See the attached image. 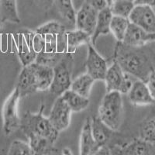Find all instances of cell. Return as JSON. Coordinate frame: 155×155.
Wrapping results in <instances>:
<instances>
[{
	"instance_id": "1",
	"label": "cell",
	"mask_w": 155,
	"mask_h": 155,
	"mask_svg": "<svg viewBox=\"0 0 155 155\" xmlns=\"http://www.w3.org/2000/svg\"><path fill=\"white\" fill-rule=\"evenodd\" d=\"M115 61L122 69L137 79L146 81L150 71V67L146 57L133 50V47L118 42L115 51Z\"/></svg>"
},
{
	"instance_id": "2",
	"label": "cell",
	"mask_w": 155,
	"mask_h": 155,
	"mask_svg": "<svg viewBox=\"0 0 155 155\" xmlns=\"http://www.w3.org/2000/svg\"><path fill=\"white\" fill-rule=\"evenodd\" d=\"M44 105L41 104L37 113L27 111L25 113L20 121V127L26 136L30 134L43 137L56 142L58 138L59 132L53 127L49 119L43 114Z\"/></svg>"
},
{
	"instance_id": "3",
	"label": "cell",
	"mask_w": 155,
	"mask_h": 155,
	"mask_svg": "<svg viewBox=\"0 0 155 155\" xmlns=\"http://www.w3.org/2000/svg\"><path fill=\"white\" fill-rule=\"evenodd\" d=\"M122 94L117 91L106 93L99 108L98 116L113 131L118 130L123 116Z\"/></svg>"
},
{
	"instance_id": "4",
	"label": "cell",
	"mask_w": 155,
	"mask_h": 155,
	"mask_svg": "<svg viewBox=\"0 0 155 155\" xmlns=\"http://www.w3.org/2000/svg\"><path fill=\"white\" fill-rule=\"evenodd\" d=\"M72 58L70 55L63 56L54 67L53 81L49 88L51 93L61 96L64 92L70 89L71 85V62Z\"/></svg>"
},
{
	"instance_id": "5",
	"label": "cell",
	"mask_w": 155,
	"mask_h": 155,
	"mask_svg": "<svg viewBox=\"0 0 155 155\" xmlns=\"http://www.w3.org/2000/svg\"><path fill=\"white\" fill-rule=\"evenodd\" d=\"M132 75L125 72L116 61L108 67L103 81L106 83V92L117 91L121 94H127L132 86Z\"/></svg>"
},
{
	"instance_id": "6",
	"label": "cell",
	"mask_w": 155,
	"mask_h": 155,
	"mask_svg": "<svg viewBox=\"0 0 155 155\" xmlns=\"http://www.w3.org/2000/svg\"><path fill=\"white\" fill-rule=\"evenodd\" d=\"M20 99L17 87L13 89L12 93L5 101L2 107L3 131L6 136H9L20 127V121L18 114V104Z\"/></svg>"
},
{
	"instance_id": "7",
	"label": "cell",
	"mask_w": 155,
	"mask_h": 155,
	"mask_svg": "<svg viewBox=\"0 0 155 155\" xmlns=\"http://www.w3.org/2000/svg\"><path fill=\"white\" fill-rule=\"evenodd\" d=\"M129 21L147 34L155 33V12L150 5H136L128 17Z\"/></svg>"
},
{
	"instance_id": "8",
	"label": "cell",
	"mask_w": 155,
	"mask_h": 155,
	"mask_svg": "<svg viewBox=\"0 0 155 155\" xmlns=\"http://www.w3.org/2000/svg\"><path fill=\"white\" fill-rule=\"evenodd\" d=\"M87 73L95 81H103L107 71V62L95 49L91 43L88 44V54L85 61Z\"/></svg>"
},
{
	"instance_id": "9",
	"label": "cell",
	"mask_w": 155,
	"mask_h": 155,
	"mask_svg": "<svg viewBox=\"0 0 155 155\" xmlns=\"http://www.w3.org/2000/svg\"><path fill=\"white\" fill-rule=\"evenodd\" d=\"M71 110L61 96H58L55 101L50 116V122L58 132L64 130L69 127L71 123Z\"/></svg>"
},
{
	"instance_id": "10",
	"label": "cell",
	"mask_w": 155,
	"mask_h": 155,
	"mask_svg": "<svg viewBox=\"0 0 155 155\" xmlns=\"http://www.w3.org/2000/svg\"><path fill=\"white\" fill-rule=\"evenodd\" d=\"M98 11L84 2L79 10L76 12V29L83 30L91 37L93 34L98 17Z\"/></svg>"
},
{
	"instance_id": "11",
	"label": "cell",
	"mask_w": 155,
	"mask_h": 155,
	"mask_svg": "<svg viewBox=\"0 0 155 155\" xmlns=\"http://www.w3.org/2000/svg\"><path fill=\"white\" fill-rule=\"evenodd\" d=\"M34 33L26 32L19 35L18 40V56L23 66L35 62L37 53L33 48V37Z\"/></svg>"
},
{
	"instance_id": "12",
	"label": "cell",
	"mask_w": 155,
	"mask_h": 155,
	"mask_svg": "<svg viewBox=\"0 0 155 155\" xmlns=\"http://www.w3.org/2000/svg\"><path fill=\"white\" fill-rule=\"evenodd\" d=\"M127 94L131 103L136 106H148L155 102L147 86L146 82L140 79L134 81Z\"/></svg>"
},
{
	"instance_id": "13",
	"label": "cell",
	"mask_w": 155,
	"mask_h": 155,
	"mask_svg": "<svg viewBox=\"0 0 155 155\" xmlns=\"http://www.w3.org/2000/svg\"><path fill=\"white\" fill-rule=\"evenodd\" d=\"M16 87L19 90L20 98H23L37 92L33 63L23 66L19 73Z\"/></svg>"
},
{
	"instance_id": "14",
	"label": "cell",
	"mask_w": 155,
	"mask_h": 155,
	"mask_svg": "<svg viewBox=\"0 0 155 155\" xmlns=\"http://www.w3.org/2000/svg\"><path fill=\"white\" fill-rule=\"evenodd\" d=\"M100 147L92 134L91 118H88L83 125L80 136V154H96Z\"/></svg>"
},
{
	"instance_id": "15",
	"label": "cell",
	"mask_w": 155,
	"mask_h": 155,
	"mask_svg": "<svg viewBox=\"0 0 155 155\" xmlns=\"http://www.w3.org/2000/svg\"><path fill=\"white\" fill-rule=\"evenodd\" d=\"M147 36L148 34L143 29L130 22L122 43L127 46L140 48L148 42Z\"/></svg>"
},
{
	"instance_id": "16",
	"label": "cell",
	"mask_w": 155,
	"mask_h": 155,
	"mask_svg": "<svg viewBox=\"0 0 155 155\" xmlns=\"http://www.w3.org/2000/svg\"><path fill=\"white\" fill-rule=\"evenodd\" d=\"M36 78L37 91L49 89L54 78V68L41 64L33 63Z\"/></svg>"
},
{
	"instance_id": "17",
	"label": "cell",
	"mask_w": 155,
	"mask_h": 155,
	"mask_svg": "<svg viewBox=\"0 0 155 155\" xmlns=\"http://www.w3.org/2000/svg\"><path fill=\"white\" fill-rule=\"evenodd\" d=\"M91 130L94 139L100 147L107 144L113 132L99 116H94L91 118Z\"/></svg>"
},
{
	"instance_id": "18",
	"label": "cell",
	"mask_w": 155,
	"mask_h": 155,
	"mask_svg": "<svg viewBox=\"0 0 155 155\" xmlns=\"http://www.w3.org/2000/svg\"><path fill=\"white\" fill-rule=\"evenodd\" d=\"M113 17V13L109 6L99 11L97 17L96 25L93 34L91 37V44L95 45L97 39L101 35H106L110 33V23Z\"/></svg>"
},
{
	"instance_id": "19",
	"label": "cell",
	"mask_w": 155,
	"mask_h": 155,
	"mask_svg": "<svg viewBox=\"0 0 155 155\" xmlns=\"http://www.w3.org/2000/svg\"><path fill=\"white\" fill-rule=\"evenodd\" d=\"M29 144L34 154H51L57 153L58 150L54 147V143L48 138L30 134L27 136Z\"/></svg>"
},
{
	"instance_id": "20",
	"label": "cell",
	"mask_w": 155,
	"mask_h": 155,
	"mask_svg": "<svg viewBox=\"0 0 155 155\" xmlns=\"http://www.w3.org/2000/svg\"><path fill=\"white\" fill-rule=\"evenodd\" d=\"M114 153L120 154H152L150 142L140 139L133 140L130 143L119 147Z\"/></svg>"
},
{
	"instance_id": "21",
	"label": "cell",
	"mask_w": 155,
	"mask_h": 155,
	"mask_svg": "<svg viewBox=\"0 0 155 155\" xmlns=\"http://www.w3.org/2000/svg\"><path fill=\"white\" fill-rule=\"evenodd\" d=\"M0 19L2 23H20L16 0H0Z\"/></svg>"
},
{
	"instance_id": "22",
	"label": "cell",
	"mask_w": 155,
	"mask_h": 155,
	"mask_svg": "<svg viewBox=\"0 0 155 155\" xmlns=\"http://www.w3.org/2000/svg\"><path fill=\"white\" fill-rule=\"evenodd\" d=\"M67 53H72L82 44L91 43V36L83 30L76 29L74 30L65 31Z\"/></svg>"
},
{
	"instance_id": "23",
	"label": "cell",
	"mask_w": 155,
	"mask_h": 155,
	"mask_svg": "<svg viewBox=\"0 0 155 155\" xmlns=\"http://www.w3.org/2000/svg\"><path fill=\"white\" fill-rule=\"evenodd\" d=\"M61 96L65 101L71 112L74 113L81 112L86 109L89 104V99L88 98L81 96L71 89L65 91Z\"/></svg>"
},
{
	"instance_id": "24",
	"label": "cell",
	"mask_w": 155,
	"mask_h": 155,
	"mask_svg": "<svg viewBox=\"0 0 155 155\" xmlns=\"http://www.w3.org/2000/svg\"><path fill=\"white\" fill-rule=\"evenodd\" d=\"M95 81L88 73L83 74L71 81L70 89L81 96L89 99L91 90Z\"/></svg>"
},
{
	"instance_id": "25",
	"label": "cell",
	"mask_w": 155,
	"mask_h": 155,
	"mask_svg": "<svg viewBox=\"0 0 155 155\" xmlns=\"http://www.w3.org/2000/svg\"><path fill=\"white\" fill-rule=\"evenodd\" d=\"M129 23L130 21L127 18L113 15L109 27H110V32L113 34L118 42H122L124 40Z\"/></svg>"
},
{
	"instance_id": "26",
	"label": "cell",
	"mask_w": 155,
	"mask_h": 155,
	"mask_svg": "<svg viewBox=\"0 0 155 155\" xmlns=\"http://www.w3.org/2000/svg\"><path fill=\"white\" fill-rule=\"evenodd\" d=\"M54 3L56 5L58 12L71 23H75L76 12L73 5L72 0H54Z\"/></svg>"
},
{
	"instance_id": "27",
	"label": "cell",
	"mask_w": 155,
	"mask_h": 155,
	"mask_svg": "<svg viewBox=\"0 0 155 155\" xmlns=\"http://www.w3.org/2000/svg\"><path fill=\"white\" fill-rule=\"evenodd\" d=\"M134 2L126 0H113L109 6L113 16H122L128 19L131 11L134 7Z\"/></svg>"
},
{
	"instance_id": "28",
	"label": "cell",
	"mask_w": 155,
	"mask_h": 155,
	"mask_svg": "<svg viewBox=\"0 0 155 155\" xmlns=\"http://www.w3.org/2000/svg\"><path fill=\"white\" fill-rule=\"evenodd\" d=\"M66 31L63 25L57 21H50L37 27L35 33L41 34H63Z\"/></svg>"
},
{
	"instance_id": "29",
	"label": "cell",
	"mask_w": 155,
	"mask_h": 155,
	"mask_svg": "<svg viewBox=\"0 0 155 155\" xmlns=\"http://www.w3.org/2000/svg\"><path fill=\"white\" fill-rule=\"evenodd\" d=\"M64 55V54L42 52L37 55L35 62L54 68L55 64L63 58Z\"/></svg>"
},
{
	"instance_id": "30",
	"label": "cell",
	"mask_w": 155,
	"mask_h": 155,
	"mask_svg": "<svg viewBox=\"0 0 155 155\" xmlns=\"http://www.w3.org/2000/svg\"><path fill=\"white\" fill-rule=\"evenodd\" d=\"M7 153L9 155L34 154L29 143H26L24 141L19 140H15L12 141Z\"/></svg>"
},
{
	"instance_id": "31",
	"label": "cell",
	"mask_w": 155,
	"mask_h": 155,
	"mask_svg": "<svg viewBox=\"0 0 155 155\" xmlns=\"http://www.w3.org/2000/svg\"><path fill=\"white\" fill-rule=\"evenodd\" d=\"M140 138L147 142H151L155 140V120H149L142 127Z\"/></svg>"
},
{
	"instance_id": "32",
	"label": "cell",
	"mask_w": 155,
	"mask_h": 155,
	"mask_svg": "<svg viewBox=\"0 0 155 155\" xmlns=\"http://www.w3.org/2000/svg\"><path fill=\"white\" fill-rule=\"evenodd\" d=\"M33 48L37 54L44 52L45 50V41L43 34L34 33L33 37Z\"/></svg>"
},
{
	"instance_id": "33",
	"label": "cell",
	"mask_w": 155,
	"mask_h": 155,
	"mask_svg": "<svg viewBox=\"0 0 155 155\" xmlns=\"http://www.w3.org/2000/svg\"><path fill=\"white\" fill-rule=\"evenodd\" d=\"M145 82H146L148 89L150 91V95H152L153 99L155 100V69H151Z\"/></svg>"
},
{
	"instance_id": "34",
	"label": "cell",
	"mask_w": 155,
	"mask_h": 155,
	"mask_svg": "<svg viewBox=\"0 0 155 155\" xmlns=\"http://www.w3.org/2000/svg\"><path fill=\"white\" fill-rule=\"evenodd\" d=\"M84 2L91 5L98 12L109 6L106 0H84Z\"/></svg>"
},
{
	"instance_id": "35",
	"label": "cell",
	"mask_w": 155,
	"mask_h": 155,
	"mask_svg": "<svg viewBox=\"0 0 155 155\" xmlns=\"http://www.w3.org/2000/svg\"><path fill=\"white\" fill-rule=\"evenodd\" d=\"M36 2L44 9H48L52 6L54 0H35Z\"/></svg>"
},
{
	"instance_id": "36",
	"label": "cell",
	"mask_w": 155,
	"mask_h": 155,
	"mask_svg": "<svg viewBox=\"0 0 155 155\" xmlns=\"http://www.w3.org/2000/svg\"><path fill=\"white\" fill-rule=\"evenodd\" d=\"M134 5H144L155 6V0H134Z\"/></svg>"
},
{
	"instance_id": "37",
	"label": "cell",
	"mask_w": 155,
	"mask_h": 155,
	"mask_svg": "<svg viewBox=\"0 0 155 155\" xmlns=\"http://www.w3.org/2000/svg\"><path fill=\"white\" fill-rule=\"evenodd\" d=\"M61 153L62 154H72V151L69 149V148L68 147H65V148H64L63 150L61 151Z\"/></svg>"
},
{
	"instance_id": "38",
	"label": "cell",
	"mask_w": 155,
	"mask_h": 155,
	"mask_svg": "<svg viewBox=\"0 0 155 155\" xmlns=\"http://www.w3.org/2000/svg\"><path fill=\"white\" fill-rule=\"evenodd\" d=\"M147 39H148V42H150V41H155V33H153V34H148Z\"/></svg>"
},
{
	"instance_id": "39",
	"label": "cell",
	"mask_w": 155,
	"mask_h": 155,
	"mask_svg": "<svg viewBox=\"0 0 155 155\" xmlns=\"http://www.w3.org/2000/svg\"><path fill=\"white\" fill-rule=\"evenodd\" d=\"M150 145H151V152L152 153H155V140L153 141L150 142Z\"/></svg>"
},
{
	"instance_id": "40",
	"label": "cell",
	"mask_w": 155,
	"mask_h": 155,
	"mask_svg": "<svg viewBox=\"0 0 155 155\" xmlns=\"http://www.w3.org/2000/svg\"><path fill=\"white\" fill-rule=\"evenodd\" d=\"M113 0H106V2H108V5H109V6H110V5H111V4L113 3Z\"/></svg>"
},
{
	"instance_id": "41",
	"label": "cell",
	"mask_w": 155,
	"mask_h": 155,
	"mask_svg": "<svg viewBox=\"0 0 155 155\" xmlns=\"http://www.w3.org/2000/svg\"><path fill=\"white\" fill-rule=\"evenodd\" d=\"M126 1H130V2H134V0H126Z\"/></svg>"
}]
</instances>
